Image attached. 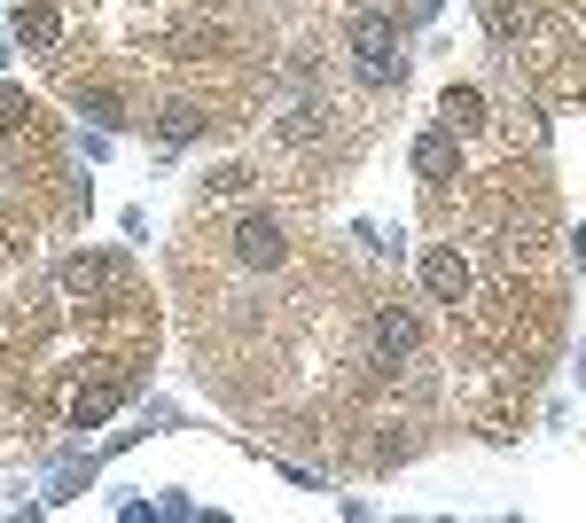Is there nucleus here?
I'll use <instances>...</instances> for the list:
<instances>
[{
    "mask_svg": "<svg viewBox=\"0 0 586 523\" xmlns=\"http://www.w3.org/2000/svg\"><path fill=\"white\" fill-rule=\"evenodd\" d=\"M17 47L63 86H118L133 118L196 95L242 133L274 95L267 32L242 0H17Z\"/></svg>",
    "mask_w": 586,
    "mask_h": 523,
    "instance_id": "1",
    "label": "nucleus"
},
{
    "mask_svg": "<svg viewBox=\"0 0 586 523\" xmlns=\"http://www.w3.org/2000/svg\"><path fill=\"white\" fill-rule=\"evenodd\" d=\"M78 219H87V181L63 164L55 118L24 86H0V282H17Z\"/></svg>",
    "mask_w": 586,
    "mask_h": 523,
    "instance_id": "2",
    "label": "nucleus"
},
{
    "mask_svg": "<svg viewBox=\"0 0 586 523\" xmlns=\"http://www.w3.org/2000/svg\"><path fill=\"white\" fill-rule=\"evenodd\" d=\"M492 55L540 102H586V0H477Z\"/></svg>",
    "mask_w": 586,
    "mask_h": 523,
    "instance_id": "3",
    "label": "nucleus"
}]
</instances>
